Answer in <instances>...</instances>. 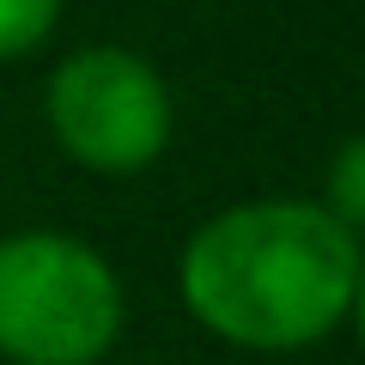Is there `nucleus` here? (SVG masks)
Masks as SVG:
<instances>
[{
	"mask_svg": "<svg viewBox=\"0 0 365 365\" xmlns=\"http://www.w3.org/2000/svg\"><path fill=\"white\" fill-rule=\"evenodd\" d=\"M359 244L304 195H256L207 213L177 256V299L213 341L304 353L347 323Z\"/></svg>",
	"mask_w": 365,
	"mask_h": 365,
	"instance_id": "obj_1",
	"label": "nucleus"
},
{
	"mask_svg": "<svg viewBox=\"0 0 365 365\" xmlns=\"http://www.w3.org/2000/svg\"><path fill=\"white\" fill-rule=\"evenodd\" d=\"M128 323L122 274L73 232L0 237V359L6 365H104Z\"/></svg>",
	"mask_w": 365,
	"mask_h": 365,
	"instance_id": "obj_2",
	"label": "nucleus"
},
{
	"mask_svg": "<svg viewBox=\"0 0 365 365\" xmlns=\"http://www.w3.org/2000/svg\"><path fill=\"white\" fill-rule=\"evenodd\" d=\"M49 134L91 177H140L177 134V98L140 49L86 43L61 55L43 86Z\"/></svg>",
	"mask_w": 365,
	"mask_h": 365,
	"instance_id": "obj_3",
	"label": "nucleus"
},
{
	"mask_svg": "<svg viewBox=\"0 0 365 365\" xmlns=\"http://www.w3.org/2000/svg\"><path fill=\"white\" fill-rule=\"evenodd\" d=\"M317 207L365 250V134H347V140L329 153V170H323V195Z\"/></svg>",
	"mask_w": 365,
	"mask_h": 365,
	"instance_id": "obj_4",
	"label": "nucleus"
},
{
	"mask_svg": "<svg viewBox=\"0 0 365 365\" xmlns=\"http://www.w3.org/2000/svg\"><path fill=\"white\" fill-rule=\"evenodd\" d=\"M55 25H61V0H0V61L43 49Z\"/></svg>",
	"mask_w": 365,
	"mask_h": 365,
	"instance_id": "obj_5",
	"label": "nucleus"
},
{
	"mask_svg": "<svg viewBox=\"0 0 365 365\" xmlns=\"http://www.w3.org/2000/svg\"><path fill=\"white\" fill-rule=\"evenodd\" d=\"M347 323L359 335V353H365V250H359V274H353V304H347Z\"/></svg>",
	"mask_w": 365,
	"mask_h": 365,
	"instance_id": "obj_6",
	"label": "nucleus"
}]
</instances>
